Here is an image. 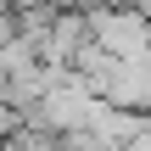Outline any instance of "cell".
<instances>
[{
    "instance_id": "obj_2",
    "label": "cell",
    "mask_w": 151,
    "mask_h": 151,
    "mask_svg": "<svg viewBox=\"0 0 151 151\" xmlns=\"http://www.w3.org/2000/svg\"><path fill=\"white\" fill-rule=\"evenodd\" d=\"M17 129H22V112H11V106L0 101V140H11Z\"/></svg>"
},
{
    "instance_id": "obj_1",
    "label": "cell",
    "mask_w": 151,
    "mask_h": 151,
    "mask_svg": "<svg viewBox=\"0 0 151 151\" xmlns=\"http://www.w3.org/2000/svg\"><path fill=\"white\" fill-rule=\"evenodd\" d=\"M84 22H90V45L101 56H112V62H140V56H151V22L134 6H101Z\"/></svg>"
},
{
    "instance_id": "obj_3",
    "label": "cell",
    "mask_w": 151,
    "mask_h": 151,
    "mask_svg": "<svg viewBox=\"0 0 151 151\" xmlns=\"http://www.w3.org/2000/svg\"><path fill=\"white\" fill-rule=\"evenodd\" d=\"M118 151H151V123H146V129H140V134H134V140H123V146H118Z\"/></svg>"
}]
</instances>
